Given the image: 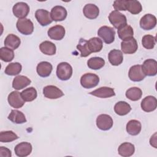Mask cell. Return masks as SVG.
<instances>
[{"label":"cell","mask_w":157,"mask_h":157,"mask_svg":"<svg viewBox=\"0 0 157 157\" xmlns=\"http://www.w3.org/2000/svg\"><path fill=\"white\" fill-rule=\"evenodd\" d=\"M31 82V80L27 77L24 75H18L13 80L12 87L17 90H20L28 86Z\"/></svg>","instance_id":"obj_23"},{"label":"cell","mask_w":157,"mask_h":157,"mask_svg":"<svg viewBox=\"0 0 157 157\" xmlns=\"http://www.w3.org/2000/svg\"><path fill=\"white\" fill-rule=\"evenodd\" d=\"M72 75V67L66 62L60 63L56 68V75L61 80H67Z\"/></svg>","instance_id":"obj_1"},{"label":"cell","mask_w":157,"mask_h":157,"mask_svg":"<svg viewBox=\"0 0 157 157\" xmlns=\"http://www.w3.org/2000/svg\"><path fill=\"white\" fill-rule=\"evenodd\" d=\"M66 9L61 6H56L51 10L50 15L53 21H61L65 20L67 17Z\"/></svg>","instance_id":"obj_17"},{"label":"cell","mask_w":157,"mask_h":157,"mask_svg":"<svg viewBox=\"0 0 157 157\" xmlns=\"http://www.w3.org/2000/svg\"><path fill=\"white\" fill-rule=\"evenodd\" d=\"M52 69V65L47 61H42L39 63L36 67L37 73L42 77H48L50 75Z\"/></svg>","instance_id":"obj_21"},{"label":"cell","mask_w":157,"mask_h":157,"mask_svg":"<svg viewBox=\"0 0 157 157\" xmlns=\"http://www.w3.org/2000/svg\"><path fill=\"white\" fill-rule=\"evenodd\" d=\"M142 69L146 76H155L157 74V62L153 59H147L144 62Z\"/></svg>","instance_id":"obj_12"},{"label":"cell","mask_w":157,"mask_h":157,"mask_svg":"<svg viewBox=\"0 0 157 157\" xmlns=\"http://www.w3.org/2000/svg\"><path fill=\"white\" fill-rule=\"evenodd\" d=\"M113 8L115 9V10L125 11L126 10V0H116L113 2Z\"/></svg>","instance_id":"obj_41"},{"label":"cell","mask_w":157,"mask_h":157,"mask_svg":"<svg viewBox=\"0 0 157 157\" xmlns=\"http://www.w3.org/2000/svg\"><path fill=\"white\" fill-rule=\"evenodd\" d=\"M108 59L112 65L118 66L121 64L123 61V53L119 50H112L108 55Z\"/></svg>","instance_id":"obj_22"},{"label":"cell","mask_w":157,"mask_h":157,"mask_svg":"<svg viewBox=\"0 0 157 157\" xmlns=\"http://www.w3.org/2000/svg\"><path fill=\"white\" fill-rule=\"evenodd\" d=\"M128 77L131 81L140 82L143 80L146 75L142 71V66L137 64L130 67L128 72Z\"/></svg>","instance_id":"obj_10"},{"label":"cell","mask_w":157,"mask_h":157,"mask_svg":"<svg viewBox=\"0 0 157 157\" xmlns=\"http://www.w3.org/2000/svg\"><path fill=\"white\" fill-rule=\"evenodd\" d=\"M13 15L19 19L25 18L29 12V6L23 2L16 3L12 8Z\"/></svg>","instance_id":"obj_8"},{"label":"cell","mask_w":157,"mask_h":157,"mask_svg":"<svg viewBox=\"0 0 157 157\" xmlns=\"http://www.w3.org/2000/svg\"><path fill=\"white\" fill-rule=\"evenodd\" d=\"M99 82V77L93 73L83 74L80 78V84L84 88H91L98 85Z\"/></svg>","instance_id":"obj_3"},{"label":"cell","mask_w":157,"mask_h":157,"mask_svg":"<svg viewBox=\"0 0 157 157\" xmlns=\"http://www.w3.org/2000/svg\"><path fill=\"white\" fill-rule=\"evenodd\" d=\"M8 119L16 124H22L26 122V119L23 113L18 110H12L8 116Z\"/></svg>","instance_id":"obj_29"},{"label":"cell","mask_w":157,"mask_h":157,"mask_svg":"<svg viewBox=\"0 0 157 157\" xmlns=\"http://www.w3.org/2000/svg\"><path fill=\"white\" fill-rule=\"evenodd\" d=\"M43 94L45 98L50 99H58L64 95L63 92L54 85H47L45 86L43 89Z\"/></svg>","instance_id":"obj_14"},{"label":"cell","mask_w":157,"mask_h":157,"mask_svg":"<svg viewBox=\"0 0 157 157\" xmlns=\"http://www.w3.org/2000/svg\"><path fill=\"white\" fill-rule=\"evenodd\" d=\"M18 139V136L12 131H1L0 133V141L1 142H10Z\"/></svg>","instance_id":"obj_39"},{"label":"cell","mask_w":157,"mask_h":157,"mask_svg":"<svg viewBox=\"0 0 157 157\" xmlns=\"http://www.w3.org/2000/svg\"><path fill=\"white\" fill-rule=\"evenodd\" d=\"M109 20L114 28L118 29L127 24V19L124 15L119 11L113 10L109 15Z\"/></svg>","instance_id":"obj_4"},{"label":"cell","mask_w":157,"mask_h":157,"mask_svg":"<svg viewBox=\"0 0 157 157\" xmlns=\"http://www.w3.org/2000/svg\"><path fill=\"white\" fill-rule=\"evenodd\" d=\"M77 48L80 52L81 57H86L89 56L91 53L89 50L87 40L81 38L78 42V45H77Z\"/></svg>","instance_id":"obj_38"},{"label":"cell","mask_w":157,"mask_h":157,"mask_svg":"<svg viewBox=\"0 0 157 157\" xmlns=\"http://www.w3.org/2000/svg\"><path fill=\"white\" fill-rule=\"evenodd\" d=\"M117 32L119 38L122 40L132 37L134 34L132 28L127 24L118 28Z\"/></svg>","instance_id":"obj_32"},{"label":"cell","mask_w":157,"mask_h":157,"mask_svg":"<svg viewBox=\"0 0 157 157\" xmlns=\"http://www.w3.org/2000/svg\"><path fill=\"white\" fill-rule=\"evenodd\" d=\"M98 35L104 40L105 44H110L115 40V31L112 27L103 26L98 29Z\"/></svg>","instance_id":"obj_2"},{"label":"cell","mask_w":157,"mask_h":157,"mask_svg":"<svg viewBox=\"0 0 157 157\" xmlns=\"http://www.w3.org/2000/svg\"><path fill=\"white\" fill-rule=\"evenodd\" d=\"M142 96V90L138 87H131L126 91V96L129 100L136 101L139 100Z\"/></svg>","instance_id":"obj_34"},{"label":"cell","mask_w":157,"mask_h":157,"mask_svg":"<svg viewBox=\"0 0 157 157\" xmlns=\"http://www.w3.org/2000/svg\"><path fill=\"white\" fill-rule=\"evenodd\" d=\"M12 156L11 151L4 147H0V156L1 157H10Z\"/></svg>","instance_id":"obj_42"},{"label":"cell","mask_w":157,"mask_h":157,"mask_svg":"<svg viewBox=\"0 0 157 157\" xmlns=\"http://www.w3.org/2000/svg\"><path fill=\"white\" fill-rule=\"evenodd\" d=\"M131 110L130 105L125 101H119L114 106L115 112L120 116L127 115Z\"/></svg>","instance_id":"obj_31"},{"label":"cell","mask_w":157,"mask_h":157,"mask_svg":"<svg viewBox=\"0 0 157 157\" xmlns=\"http://www.w3.org/2000/svg\"><path fill=\"white\" fill-rule=\"evenodd\" d=\"M113 124V119L109 115L101 114L96 118V126L101 130H109L112 127Z\"/></svg>","instance_id":"obj_6"},{"label":"cell","mask_w":157,"mask_h":157,"mask_svg":"<svg viewBox=\"0 0 157 157\" xmlns=\"http://www.w3.org/2000/svg\"><path fill=\"white\" fill-rule=\"evenodd\" d=\"M126 10L133 15L138 14L142 10L140 2L136 0H126Z\"/></svg>","instance_id":"obj_27"},{"label":"cell","mask_w":157,"mask_h":157,"mask_svg":"<svg viewBox=\"0 0 157 157\" xmlns=\"http://www.w3.org/2000/svg\"><path fill=\"white\" fill-rule=\"evenodd\" d=\"M126 128L129 134L136 136L139 134L141 131V123L138 120H131L128 122Z\"/></svg>","instance_id":"obj_26"},{"label":"cell","mask_w":157,"mask_h":157,"mask_svg":"<svg viewBox=\"0 0 157 157\" xmlns=\"http://www.w3.org/2000/svg\"><path fill=\"white\" fill-rule=\"evenodd\" d=\"M89 94L98 98H110L115 95L113 88L107 87V86L100 87L98 89H96L89 93Z\"/></svg>","instance_id":"obj_19"},{"label":"cell","mask_w":157,"mask_h":157,"mask_svg":"<svg viewBox=\"0 0 157 157\" xmlns=\"http://www.w3.org/2000/svg\"><path fill=\"white\" fill-rule=\"evenodd\" d=\"M47 34L50 39L55 40H60L64 37L65 29L61 25H55L49 28Z\"/></svg>","instance_id":"obj_16"},{"label":"cell","mask_w":157,"mask_h":157,"mask_svg":"<svg viewBox=\"0 0 157 157\" xmlns=\"http://www.w3.org/2000/svg\"><path fill=\"white\" fill-rule=\"evenodd\" d=\"M142 44L143 47L146 49H152L155 45L156 38L152 35H145L142 37Z\"/></svg>","instance_id":"obj_40"},{"label":"cell","mask_w":157,"mask_h":157,"mask_svg":"<svg viewBox=\"0 0 157 157\" xmlns=\"http://www.w3.org/2000/svg\"><path fill=\"white\" fill-rule=\"evenodd\" d=\"M16 26L18 31L23 35L31 34L34 31L33 23L26 18L18 20Z\"/></svg>","instance_id":"obj_5"},{"label":"cell","mask_w":157,"mask_h":157,"mask_svg":"<svg viewBox=\"0 0 157 157\" xmlns=\"http://www.w3.org/2000/svg\"><path fill=\"white\" fill-rule=\"evenodd\" d=\"M150 143L151 146H153L154 148H156V133H155L150 138Z\"/></svg>","instance_id":"obj_43"},{"label":"cell","mask_w":157,"mask_h":157,"mask_svg":"<svg viewBox=\"0 0 157 157\" xmlns=\"http://www.w3.org/2000/svg\"><path fill=\"white\" fill-rule=\"evenodd\" d=\"M7 100L9 105L15 109L22 107L25 102L21 95V93L17 91L11 92L8 96Z\"/></svg>","instance_id":"obj_9"},{"label":"cell","mask_w":157,"mask_h":157,"mask_svg":"<svg viewBox=\"0 0 157 157\" xmlns=\"http://www.w3.org/2000/svg\"><path fill=\"white\" fill-rule=\"evenodd\" d=\"M40 50L45 55H53L56 53V45L50 41L42 42L39 45Z\"/></svg>","instance_id":"obj_30"},{"label":"cell","mask_w":157,"mask_h":157,"mask_svg":"<svg viewBox=\"0 0 157 157\" xmlns=\"http://www.w3.org/2000/svg\"><path fill=\"white\" fill-rule=\"evenodd\" d=\"M20 39L15 34H9L4 40V45L6 47L12 50L17 49L20 45Z\"/></svg>","instance_id":"obj_25"},{"label":"cell","mask_w":157,"mask_h":157,"mask_svg":"<svg viewBox=\"0 0 157 157\" xmlns=\"http://www.w3.org/2000/svg\"><path fill=\"white\" fill-rule=\"evenodd\" d=\"M156 25V18L155 15L148 13L143 16L140 20V26L142 29L150 30Z\"/></svg>","instance_id":"obj_13"},{"label":"cell","mask_w":157,"mask_h":157,"mask_svg":"<svg viewBox=\"0 0 157 157\" xmlns=\"http://www.w3.org/2000/svg\"><path fill=\"white\" fill-rule=\"evenodd\" d=\"M88 46L91 53L99 52L103 47V43L101 39L94 37L87 40Z\"/></svg>","instance_id":"obj_28"},{"label":"cell","mask_w":157,"mask_h":157,"mask_svg":"<svg viewBox=\"0 0 157 157\" xmlns=\"http://www.w3.org/2000/svg\"><path fill=\"white\" fill-rule=\"evenodd\" d=\"M142 109L146 112L154 111L157 107V101L155 97L148 96L144 98L140 104Z\"/></svg>","instance_id":"obj_18"},{"label":"cell","mask_w":157,"mask_h":157,"mask_svg":"<svg viewBox=\"0 0 157 157\" xmlns=\"http://www.w3.org/2000/svg\"><path fill=\"white\" fill-rule=\"evenodd\" d=\"M138 48L136 40L132 37L123 40L121 43V51L125 54H133Z\"/></svg>","instance_id":"obj_7"},{"label":"cell","mask_w":157,"mask_h":157,"mask_svg":"<svg viewBox=\"0 0 157 157\" xmlns=\"http://www.w3.org/2000/svg\"><path fill=\"white\" fill-rule=\"evenodd\" d=\"M35 17L37 22L42 26L48 25L53 21L50 13L44 9L37 10L35 12Z\"/></svg>","instance_id":"obj_11"},{"label":"cell","mask_w":157,"mask_h":157,"mask_svg":"<svg viewBox=\"0 0 157 157\" xmlns=\"http://www.w3.org/2000/svg\"><path fill=\"white\" fill-rule=\"evenodd\" d=\"M118 151L120 155L124 157H129L134 154L135 151V147L132 144L129 142H124L119 146Z\"/></svg>","instance_id":"obj_24"},{"label":"cell","mask_w":157,"mask_h":157,"mask_svg":"<svg viewBox=\"0 0 157 157\" xmlns=\"http://www.w3.org/2000/svg\"><path fill=\"white\" fill-rule=\"evenodd\" d=\"M15 153L19 157H26L32 151V145L30 143L23 142L17 144L14 148Z\"/></svg>","instance_id":"obj_15"},{"label":"cell","mask_w":157,"mask_h":157,"mask_svg":"<svg viewBox=\"0 0 157 157\" xmlns=\"http://www.w3.org/2000/svg\"><path fill=\"white\" fill-rule=\"evenodd\" d=\"M22 66L19 63H11L5 69V74L8 75H17L21 71Z\"/></svg>","instance_id":"obj_35"},{"label":"cell","mask_w":157,"mask_h":157,"mask_svg":"<svg viewBox=\"0 0 157 157\" xmlns=\"http://www.w3.org/2000/svg\"><path fill=\"white\" fill-rule=\"evenodd\" d=\"M83 15L88 19H95L99 14V9L93 4H87L83 9Z\"/></svg>","instance_id":"obj_20"},{"label":"cell","mask_w":157,"mask_h":157,"mask_svg":"<svg viewBox=\"0 0 157 157\" xmlns=\"http://www.w3.org/2000/svg\"><path fill=\"white\" fill-rule=\"evenodd\" d=\"M87 65L91 69L98 70L105 65V61L101 57H92L88 60Z\"/></svg>","instance_id":"obj_33"},{"label":"cell","mask_w":157,"mask_h":157,"mask_svg":"<svg viewBox=\"0 0 157 157\" xmlns=\"http://www.w3.org/2000/svg\"><path fill=\"white\" fill-rule=\"evenodd\" d=\"M21 95L25 102H31L37 98V93L34 87H29L23 90Z\"/></svg>","instance_id":"obj_36"},{"label":"cell","mask_w":157,"mask_h":157,"mask_svg":"<svg viewBox=\"0 0 157 157\" xmlns=\"http://www.w3.org/2000/svg\"><path fill=\"white\" fill-rule=\"evenodd\" d=\"M14 53L13 50L7 47H1L0 49V58L4 62H10L13 59Z\"/></svg>","instance_id":"obj_37"}]
</instances>
